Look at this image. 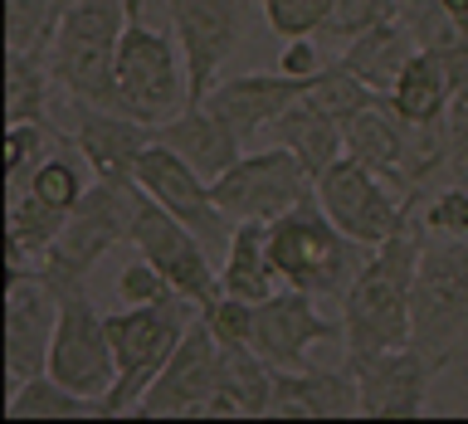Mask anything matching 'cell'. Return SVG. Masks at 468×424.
I'll list each match as a JSON object with an SVG mask.
<instances>
[{"label":"cell","instance_id":"41","mask_svg":"<svg viewBox=\"0 0 468 424\" xmlns=\"http://www.w3.org/2000/svg\"><path fill=\"white\" fill-rule=\"evenodd\" d=\"M317 35H303V39H288L283 54H278V69L292 73V79H313V73L322 69V54H317Z\"/></svg>","mask_w":468,"mask_h":424},{"label":"cell","instance_id":"29","mask_svg":"<svg viewBox=\"0 0 468 424\" xmlns=\"http://www.w3.org/2000/svg\"><path fill=\"white\" fill-rule=\"evenodd\" d=\"M49 39L10 49V58H5V122H39V117H49V83H54Z\"/></svg>","mask_w":468,"mask_h":424},{"label":"cell","instance_id":"30","mask_svg":"<svg viewBox=\"0 0 468 424\" xmlns=\"http://www.w3.org/2000/svg\"><path fill=\"white\" fill-rule=\"evenodd\" d=\"M5 415L10 419H79V415L102 419V400L69 390L64 380H54L49 371H44V376H29L25 386L5 390Z\"/></svg>","mask_w":468,"mask_h":424},{"label":"cell","instance_id":"33","mask_svg":"<svg viewBox=\"0 0 468 424\" xmlns=\"http://www.w3.org/2000/svg\"><path fill=\"white\" fill-rule=\"evenodd\" d=\"M307 102H313V108H322L327 117H336V122L346 127L356 112L376 108V102H386V93H376L371 83H361L356 73H351L342 58H336V64H322V69L313 73V83H307Z\"/></svg>","mask_w":468,"mask_h":424},{"label":"cell","instance_id":"26","mask_svg":"<svg viewBox=\"0 0 468 424\" xmlns=\"http://www.w3.org/2000/svg\"><path fill=\"white\" fill-rule=\"evenodd\" d=\"M400 20L449 69L453 88H468V15H453L444 0H400Z\"/></svg>","mask_w":468,"mask_h":424},{"label":"cell","instance_id":"20","mask_svg":"<svg viewBox=\"0 0 468 424\" xmlns=\"http://www.w3.org/2000/svg\"><path fill=\"white\" fill-rule=\"evenodd\" d=\"M278 419H351L361 415V390L346 366L322 371V366H298V371H273V405Z\"/></svg>","mask_w":468,"mask_h":424},{"label":"cell","instance_id":"5","mask_svg":"<svg viewBox=\"0 0 468 424\" xmlns=\"http://www.w3.org/2000/svg\"><path fill=\"white\" fill-rule=\"evenodd\" d=\"M117 108L142 122H166L186 108V54L181 39L142 20V0H122L117 39Z\"/></svg>","mask_w":468,"mask_h":424},{"label":"cell","instance_id":"13","mask_svg":"<svg viewBox=\"0 0 468 424\" xmlns=\"http://www.w3.org/2000/svg\"><path fill=\"white\" fill-rule=\"evenodd\" d=\"M215 376H219V336L196 313L186 336H181V346L171 351V361L161 366V376L137 400V415L142 419H205Z\"/></svg>","mask_w":468,"mask_h":424},{"label":"cell","instance_id":"22","mask_svg":"<svg viewBox=\"0 0 468 424\" xmlns=\"http://www.w3.org/2000/svg\"><path fill=\"white\" fill-rule=\"evenodd\" d=\"M273 405V366L249 342H219V376L205 419H259Z\"/></svg>","mask_w":468,"mask_h":424},{"label":"cell","instance_id":"12","mask_svg":"<svg viewBox=\"0 0 468 424\" xmlns=\"http://www.w3.org/2000/svg\"><path fill=\"white\" fill-rule=\"evenodd\" d=\"M210 190H215L219 210L239 225V219H278L303 196H313L317 181L307 175V166L288 152V146L273 142L269 152L239 156L225 175H215Z\"/></svg>","mask_w":468,"mask_h":424},{"label":"cell","instance_id":"16","mask_svg":"<svg viewBox=\"0 0 468 424\" xmlns=\"http://www.w3.org/2000/svg\"><path fill=\"white\" fill-rule=\"evenodd\" d=\"M54 322H58V288L39 269L10 273V283H5V390L49 371Z\"/></svg>","mask_w":468,"mask_h":424},{"label":"cell","instance_id":"19","mask_svg":"<svg viewBox=\"0 0 468 424\" xmlns=\"http://www.w3.org/2000/svg\"><path fill=\"white\" fill-rule=\"evenodd\" d=\"M307 83H313V79H292V73H283V69H273V73H263V69H254V73H229L225 83L210 88L205 108H215V112L249 142L254 132L269 127L273 117H283L298 98H307Z\"/></svg>","mask_w":468,"mask_h":424},{"label":"cell","instance_id":"2","mask_svg":"<svg viewBox=\"0 0 468 424\" xmlns=\"http://www.w3.org/2000/svg\"><path fill=\"white\" fill-rule=\"evenodd\" d=\"M117 39H122V0H69L49 39V73L69 102L117 108Z\"/></svg>","mask_w":468,"mask_h":424},{"label":"cell","instance_id":"17","mask_svg":"<svg viewBox=\"0 0 468 424\" xmlns=\"http://www.w3.org/2000/svg\"><path fill=\"white\" fill-rule=\"evenodd\" d=\"M332 336H346V327L332 317H322L317 298L303 288H278L263 302H254V336H249V346H254L273 371L313 366L307 361L313 346L332 342Z\"/></svg>","mask_w":468,"mask_h":424},{"label":"cell","instance_id":"25","mask_svg":"<svg viewBox=\"0 0 468 424\" xmlns=\"http://www.w3.org/2000/svg\"><path fill=\"white\" fill-rule=\"evenodd\" d=\"M415 54H420V39H415V29H410L400 15L386 20V25H376L371 35L342 44V64L356 73L361 83H371L376 93H390L395 79H400V69Z\"/></svg>","mask_w":468,"mask_h":424},{"label":"cell","instance_id":"11","mask_svg":"<svg viewBox=\"0 0 468 424\" xmlns=\"http://www.w3.org/2000/svg\"><path fill=\"white\" fill-rule=\"evenodd\" d=\"M346 371L361 390V415L371 419H420L430 409V386L444 361L424 346H386V351H346Z\"/></svg>","mask_w":468,"mask_h":424},{"label":"cell","instance_id":"4","mask_svg":"<svg viewBox=\"0 0 468 424\" xmlns=\"http://www.w3.org/2000/svg\"><path fill=\"white\" fill-rule=\"evenodd\" d=\"M200 307L190 298H161V302H137L122 313H108V336H112V356H117V380L102 395V419L117 415H137V400L146 386L161 376V366L171 361V351L181 346V336L190 327Z\"/></svg>","mask_w":468,"mask_h":424},{"label":"cell","instance_id":"40","mask_svg":"<svg viewBox=\"0 0 468 424\" xmlns=\"http://www.w3.org/2000/svg\"><path fill=\"white\" fill-rule=\"evenodd\" d=\"M444 175L453 186L468 190V88H459L449 102V161H444Z\"/></svg>","mask_w":468,"mask_h":424},{"label":"cell","instance_id":"15","mask_svg":"<svg viewBox=\"0 0 468 424\" xmlns=\"http://www.w3.org/2000/svg\"><path fill=\"white\" fill-rule=\"evenodd\" d=\"M171 29L186 54V108L205 102L219 83V69L234 54L244 35V10L239 0H166Z\"/></svg>","mask_w":468,"mask_h":424},{"label":"cell","instance_id":"18","mask_svg":"<svg viewBox=\"0 0 468 424\" xmlns=\"http://www.w3.org/2000/svg\"><path fill=\"white\" fill-rule=\"evenodd\" d=\"M73 146L83 152V161L93 166L98 181L112 186H137V166L142 152L156 142V127L127 112H108V108H83L73 102Z\"/></svg>","mask_w":468,"mask_h":424},{"label":"cell","instance_id":"31","mask_svg":"<svg viewBox=\"0 0 468 424\" xmlns=\"http://www.w3.org/2000/svg\"><path fill=\"white\" fill-rule=\"evenodd\" d=\"M88 171H93V166H88L83 152H79V146H73V137H69L58 152L44 156V166L29 175L25 190H29L35 200H44L49 210L73 215V210H79V200H83V190L93 186V181H88ZM25 190H20V196H25Z\"/></svg>","mask_w":468,"mask_h":424},{"label":"cell","instance_id":"14","mask_svg":"<svg viewBox=\"0 0 468 424\" xmlns=\"http://www.w3.org/2000/svg\"><path fill=\"white\" fill-rule=\"evenodd\" d=\"M137 186L146 190L152 200H161L176 219H186L190 229L205 239V249L210 254L225 259V249H229V234H234V219L219 210V200H215V190L210 181L190 166L186 156H176L171 146H161L152 142L142 152V166H137Z\"/></svg>","mask_w":468,"mask_h":424},{"label":"cell","instance_id":"8","mask_svg":"<svg viewBox=\"0 0 468 424\" xmlns=\"http://www.w3.org/2000/svg\"><path fill=\"white\" fill-rule=\"evenodd\" d=\"M468 332V234H430L415 269V307H410V342L449 361Z\"/></svg>","mask_w":468,"mask_h":424},{"label":"cell","instance_id":"36","mask_svg":"<svg viewBox=\"0 0 468 424\" xmlns=\"http://www.w3.org/2000/svg\"><path fill=\"white\" fill-rule=\"evenodd\" d=\"M259 10L273 35L303 39V35H322V20H327L332 0H259Z\"/></svg>","mask_w":468,"mask_h":424},{"label":"cell","instance_id":"34","mask_svg":"<svg viewBox=\"0 0 468 424\" xmlns=\"http://www.w3.org/2000/svg\"><path fill=\"white\" fill-rule=\"evenodd\" d=\"M400 15V0H332L327 20H322V35L336 44H351L361 35H371L376 25H386Z\"/></svg>","mask_w":468,"mask_h":424},{"label":"cell","instance_id":"27","mask_svg":"<svg viewBox=\"0 0 468 424\" xmlns=\"http://www.w3.org/2000/svg\"><path fill=\"white\" fill-rule=\"evenodd\" d=\"M346 156L366 161L371 171H380L386 181H395L400 190L405 186V142H400V117L390 112V98L376 102V108L356 112L346 122ZM410 196H420V190H410Z\"/></svg>","mask_w":468,"mask_h":424},{"label":"cell","instance_id":"38","mask_svg":"<svg viewBox=\"0 0 468 424\" xmlns=\"http://www.w3.org/2000/svg\"><path fill=\"white\" fill-rule=\"evenodd\" d=\"M200 317L210 322V332L219 336V342H249L254 336V302L234 298V292H219V298L210 307H200Z\"/></svg>","mask_w":468,"mask_h":424},{"label":"cell","instance_id":"35","mask_svg":"<svg viewBox=\"0 0 468 424\" xmlns=\"http://www.w3.org/2000/svg\"><path fill=\"white\" fill-rule=\"evenodd\" d=\"M69 0H5V49H25L35 39H49L58 29Z\"/></svg>","mask_w":468,"mask_h":424},{"label":"cell","instance_id":"42","mask_svg":"<svg viewBox=\"0 0 468 424\" xmlns=\"http://www.w3.org/2000/svg\"><path fill=\"white\" fill-rule=\"evenodd\" d=\"M444 5H449L453 15H468V0H444Z\"/></svg>","mask_w":468,"mask_h":424},{"label":"cell","instance_id":"7","mask_svg":"<svg viewBox=\"0 0 468 424\" xmlns=\"http://www.w3.org/2000/svg\"><path fill=\"white\" fill-rule=\"evenodd\" d=\"M317 200L346 239H356L361 249H376L390 234H400L405 225H415V210L424 196H410V190L386 181V175L371 171L356 156H336L317 175Z\"/></svg>","mask_w":468,"mask_h":424},{"label":"cell","instance_id":"23","mask_svg":"<svg viewBox=\"0 0 468 424\" xmlns=\"http://www.w3.org/2000/svg\"><path fill=\"white\" fill-rule=\"evenodd\" d=\"M269 137L278 146H288L292 156L307 166V175H317L332 166L336 156H346V127L336 122V117H327L322 108H313L307 98H298L283 117H273L269 122Z\"/></svg>","mask_w":468,"mask_h":424},{"label":"cell","instance_id":"3","mask_svg":"<svg viewBox=\"0 0 468 424\" xmlns=\"http://www.w3.org/2000/svg\"><path fill=\"white\" fill-rule=\"evenodd\" d=\"M356 239H346L336 229V219L322 210L317 190L303 196L292 210H283L278 219H269V254L278 269V283L283 288H303L313 298H327V292H346L351 278H356Z\"/></svg>","mask_w":468,"mask_h":424},{"label":"cell","instance_id":"39","mask_svg":"<svg viewBox=\"0 0 468 424\" xmlns=\"http://www.w3.org/2000/svg\"><path fill=\"white\" fill-rule=\"evenodd\" d=\"M424 229L430 234H453V239H459V234H468V190L463 186H444V190H434L430 200H424Z\"/></svg>","mask_w":468,"mask_h":424},{"label":"cell","instance_id":"1","mask_svg":"<svg viewBox=\"0 0 468 424\" xmlns=\"http://www.w3.org/2000/svg\"><path fill=\"white\" fill-rule=\"evenodd\" d=\"M430 239L424 215L386 244L366 249V263L342 292V327H346V351H386V346H410V307H415V269L420 249Z\"/></svg>","mask_w":468,"mask_h":424},{"label":"cell","instance_id":"10","mask_svg":"<svg viewBox=\"0 0 468 424\" xmlns=\"http://www.w3.org/2000/svg\"><path fill=\"white\" fill-rule=\"evenodd\" d=\"M132 249L142 259H152L161 273L171 278V288L190 298L196 307H210L225 283H219V269H215V254L205 249V239L186 219H176L161 200H152L142 190V205H137V225H132Z\"/></svg>","mask_w":468,"mask_h":424},{"label":"cell","instance_id":"21","mask_svg":"<svg viewBox=\"0 0 468 424\" xmlns=\"http://www.w3.org/2000/svg\"><path fill=\"white\" fill-rule=\"evenodd\" d=\"M156 142L171 146L176 156H186L205 181L225 175L244 156V137L215 108H205V102H190V108H181L166 122H156Z\"/></svg>","mask_w":468,"mask_h":424},{"label":"cell","instance_id":"6","mask_svg":"<svg viewBox=\"0 0 468 424\" xmlns=\"http://www.w3.org/2000/svg\"><path fill=\"white\" fill-rule=\"evenodd\" d=\"M137 205H142V186H112V181H93L83 190L79 210L64 219V229L54 234V244L39 254L35 269L49 278L54 288L64 283H83L93 273V263L108 254L112 244L132 239L137 225Z\"/></svg>","mask_w":468,"mask_h":424},{"label":"cell","instance_id":"32","mask_svg":"<svg viewBox=\"0 0 468 424\" xmlns=\"http://www.w3.org/2000/svg\"><path fill=\"white\" fill-rule=\"evenodd\" d=\"M73 137V132H58L49 117H39V122H5V190L10 196H20L29 186V175L44 166V156L58 152Z\"/></svg>","mask_w":468,"mask_h":424},{"label":"cell","instance_id":"37","mask_svg":"<svg viewBox=\"0 0 468 424\" xmlns=\"http://www.w3.org/2000/svg\"><path fill=\"white\" fill-rule=\"evenodd\" d=\"M161 298H176V288H171V278L161 273L152 259H142V254H137V263H127V269L117 273V302H122V307L161 302Z\"/></svg>","mask_w":468,"mask_h":424},{"label":"cell","instance_id":"9","mask_svg":"<svg viewBox=\"0 0 468 424\" xmlns=\"http://www.w3.org/2000/svg\"><path fill=\"white\" fill-rule=\"evenodd\" d=\"M49 376L64 380L79 395H102L117 380V356L108 336V313H98L83 283L58 288V322H54V346H49Z\"/></svg>","mask_w":468,"mask_h":424},{"label":"cell","instance_id":"28","mask_svg":"<svg viewBox=\"0 0 468 424\" xmlns=\"http://www.w3.org/2000/svg\"><path fill=\"white\" fill-rule=\"evenodd\" d=\"M453 79L449 69L439 64L430 49H420L410 64L400 69V79L390 88V112L395 117H410V122H434V117H449V102H453Z\"/></svg>","mask_w":468,"mask_h":424},{"label":"cell","instance_id":"24","mask_svg":"<svg viewBox=\"0 0 468 424\" xmlns=\"http://www.w3.org/2000/svg\"><path fill=\"white\" fill-rule=\"evenodd\" d=\"M219 283L244 302H263L278 292V269L269 254V219H239L229 234V249L219 259Z\"/></svg>","mask_w":468,"mask_h":424}]
</instances>
